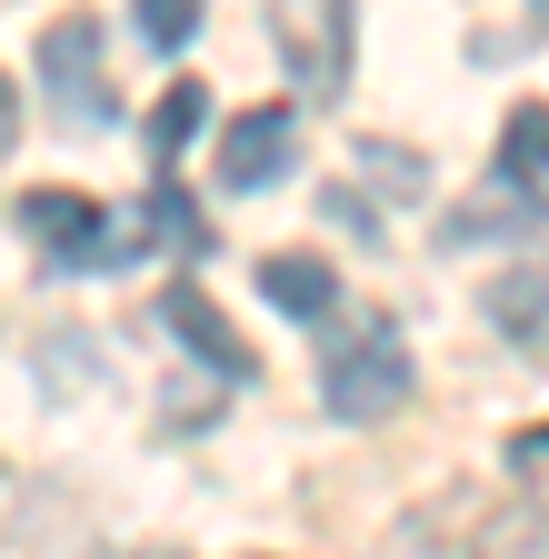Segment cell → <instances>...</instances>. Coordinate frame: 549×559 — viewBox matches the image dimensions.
<instances>
[{"mask_svg":"<svg viewBox=\"0 0 549 559\" xmlns=\"http://www.w3.org/2000/svg\"><path fill=\"white\" fill-rule=\"evenodd\" d=\"M320 360H330V409L339 419H390L409 400V349H399V330H380V310L330 320Z\"/></svg>","mask_w":549,"mask_h":559,"instance_id":"cell-1","label":"cell"},{"mask_svg":"<svg viewBox=\"0 0 549 559\" xmlns=\"http://www.w3.org/2000/svg\"><path fill=\"white\" fill-rule=\"evenodd\" d=\"M21 230L40 240V260L50 270H120V260H141V221H110L100 200H81V190H31L21 200Z\"/></svg>","mask_w":549,"mask_h":559,"instance_id":"cell-2","label":"cell"},{"mask_svg":"<svg viewBox=\"0 0 549 559\" xmlns=\"http://www.w3.org/2000/svg\"><path fill=\"white\" fill-rule=\"evenodd\" d=\"M40 81H50V110L60 120H110L120 100H110V81H100V21L91 11H60L50 31H40Z\"/></svg>","mask_w":549,"mask_h":559,"instance_id":"cell-3","label":"cell"},{"mask_svg":"<svg viewBox=\"0 0 549 559\" xmlns=\"http://www.w3.org/2000/svg\"><path fill=\"white\" fill-rule=\"evenodd\" d=\"M270 31H281V60L320 100L350 81V0H270Z\"/></svg>","mask_w":549,"mask_h":559,"instance_id":"cell-4","label":"cell"},{"mask_svg":"<svg viewBox=\"0 0 549 559\" xmlns=\"http://www.w3.org/2000/svg\"><path fill=\"white\" fill-rule=\"evenodd\" d=\"M290 140H300V120H290L281 100L240 110V120L220 130V190H270V180L290 170Z\"/></svg>","mask_w":549,"mask_h":559,"instance_id":"cell-5","label":"cell"},{"mask_svg":"<svg viewBox=\"0 0 549 559\" xmlns=\"http://www.w3.org/2000/svg\"><path fill=\"white\" fill-rule=\"evenodd\" d=\"M160 320H170V340H190V349H200V360H211L220 380H240V390L260 380L250 340H240V330H230V320L211 310V290H190V280H170V290H160Z\"/></svg>","mask_w":549,"mask_h":559,"instance_id":"cell-6","label":"cell"},{"mask_svg":"<svg viewBox=\"0 0 549 559\" xmlns=\"http://www.w3.org/2000/svg\"><path fill=\"white\" fill-rule=\"evenodd\" d=\"M260 290L320 330V310H339V270H330V260H310V250H270V260H260Z\"/></svg>","mask_w":549,"mask_h":559,"instance_id":"cell-7","label":"cell"},{"mask_svg":"<svg viewBox=\"0 0 549 559\" xmlns=\"http://www.w3.org/2000/svg\"><path fill=\"white\" fill-rule=\"evenodd\" d=\"M500 180L510 190H539L549 180V100H520L510 130H500Z\"/></svg>","mask_w":549,"mask_h":559,"instance_id":"cell-8","label":"cell"},{"mask_svg":"<svg viewBox=\"0 0 549 559\" xmlns=\"http://www.w3.org/2000/svg\"><path fill=\"white\" fill-rule=\"evenodd\" d=\"M469 559H549V510H490L479 520V539H469Z\"/></svg>","mask_w":549,"mask_h":559,"instance_id":"cell-9","label":"cell"},{"mask_svg":"<svg viewBox=\"0 0 549 559\" xmlns=\"http://www.w3.org/2000/svg\"><path fill=\"white\" fill-rule=\"evenodd\" d=\"M539 210L520 200V190H479V200H460L450 210V240H510V230H529Z\"/></svg>","mask_w":549,"mask_h":559,"instance_id":"cell-10","label":"cell"},{"mask_svg":"<svg viewBox=\"0 0 549 559\" xmlns=\"http://www.w3.org/2000/svg\"><path fill=\"white\" fill-rule=\"evenodd\" d=\"M200 110H211V91H200V81H170V91H160V110H151V160H180V151H190Z\"/></svg>","mask_w":549,"mask_h":559,"instance_id":"cell-11","label":"cell"},{"mask_svg":"<svg viewBox=\"0 0 549 559\" xmlns=\"http://www.w3.org/2000/svg\"><path fill=\"white\" fill-rule=\"evenodd\" d=\"M490 320H500L510 340H529V330L549 320V270H510L500 290H490Z\"/></svg>","mask_w":549,"mask_h":559,"instance_id":"cell-12","label":"cell"},{"mask_svg":"<svg viewBox=\"0 0 549 559\" xmlns=\"http://www.w3.org/2000/svg\"><path fill=\"white\" fill-rule=\"evenodd\" d=\"M360 170L390 190V200H420L430 190V170H420V151H399V140H360Z\"/></svg>","mask_w":549,"mask_h":559,"instance_id":"cell-13","label":"cell"},{"mask_svg":"<svg viewBox=\"0 0 549 559\" xmlns=\"http://www.w3.org/2000/svg\"><path fill=\"white\" fill-rule=\"evenodd\" d=\"M141 31H151V50H180L200 31V0H141Z\"/></svg>","mask_w":549,"mask_h":559,"instance_id":"cell-14","label":"cell"},{"mask_svg":"<svg viewBox=\"0 0 549 559\" xmlns=\"http://www.w3.org/2000/svg\"><path fill=\"white\" fill-rule=\"evenodd\" d=\"M40 370H50L60 390H71V380H100V349H81V340H50V349H40Z\"/></svg>","mask_w":549,"mask_h":559,"instance_id":"cell-15","label":"cell"},{"mask_svg":"<svg viewBox=\"0 0 549 559\" xmlns=\"http://www.w3.org/2000/svg\"><path fill=\"white\" fill-rule=\"evenodd\" d=\"M510 469H529V479H549V419H539V430H520V440H510Z\"/></svg>","mask_w":549,"mask_h":559,"instance_id":"cell-16","label":"cell"},{"mask_svg":"<svg viewBox=\"0 0 549 559\" xmlns=\"http://www.w3.org/2000/svg\"><path fill=\"white\" fill-rule=\"evenodd\" d=\"M320 210H330V221H350V230H380V210L360 190H320Z\"/></svg>","mask_w":549,"mask_h":559,"instance_id":"cell-17","label":"cell"},{"mask_svg":"<svg viewBox=\"0 0 549 559\" xmlns=\"http://www.w3.org/2000/svg\"><path fill=\"white\" fill-rule=\"evenodd\" d=\"M11 140H21V91L0 81V151H11Z\"/></svg>","mask_w":549,"mask_h":559,"instance_id":"cell-18","label":"cell"}]
</instances>
